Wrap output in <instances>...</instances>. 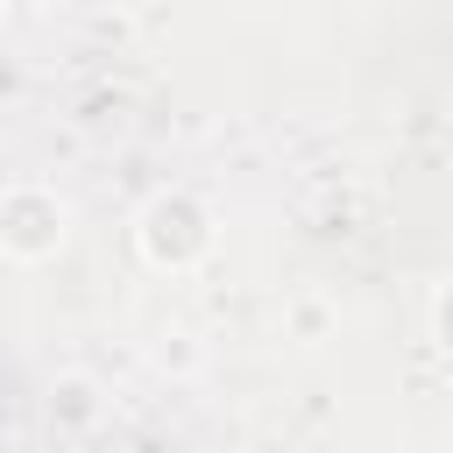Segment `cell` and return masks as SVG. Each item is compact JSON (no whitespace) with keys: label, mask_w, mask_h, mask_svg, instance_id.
I'll use <instances>...</instances> for the list:
<instances>
[{"label":"cell","mask_w":453,"mask_h":453,"mask_svg":"<svg viewBox=\"0 0 453 453\" xmlns=\"http://www.w3.org/2000/svg\"><path fill=\"white\" fill-rule=\"evenodd\" d=\"M333 297H319V290H304V297H290V311H283V326H290V340H304V347H319L326 333H333Z\"/></svg>","instance_id":"obj_4"},{"label":"cell","mask_w":453,"mask_h":453,"mask_svg":"<svg viewBox=\"0 0 453 453\" xmlns=\"http://www.w3.org/2000/svg\"><path fill=\"white\" fill-rule=\"evenodd\" d=\"M0 14H7V0H0Z\"/></svg>","instance_id":"obj_7"},{"label":"cell","mask_w":453,"mask_h":453,"mask_svg":"<svg viewBox=\"0 0 453 453\" xmlns=\"http://www.w3.org/2000/svg\"><path fill=\"white\" fill-rule=\"evenodd\" d=\"M71 234V212L50 184H7L0 191V255L14 262H50Z\"/></svg>","instance_id":"obj_2"},{"label":"cell","mask_w":453,"mask_h":453,"mask_svg":"<svg viewBox=\"0 0 453 453\" xmlns=\"http://www.w3.org/2000/svg\"><path fill=\"white\" fill-rule=\"evenodd\" d=\"M149 354H156L163 375H198V361H205V354H198V333H184V326H177V333H156Z\"/></svg>","instance_id":"obj_5"},{"label":"cell","mask_w":453,"mask_h":453,"mask_svg":"<svg viewBox=\"0 0 453 453\" xmlns=\"http://www.w3.org/2000/svg\"><path fill=\"white\" fill-rule=\"evenodd\" d=\"M99 382L92 375H57L50 382V425L57 432H85V425H99Z\"/></svg>","instance_id":"obj_3"},{"label":"cell","mask_w":453,"mask_h":453,"mask_svg":"<svg viewBox=\"0 0 453 453\" xmlns=\"http://www.w3.org/2000/svg\"><path fill=\"white\" fill-rule=\"evenodd\" d=\"M212 241H219L212 205H205V198H191V191H156V198L134 212V248H142V262H149V269L184 276V269H198V262L212 255Z\"/></svg>","instance_id":"obj_1"},{"label":"cell","mask_w":453,"mask_h":453,"mask_svg":"<svg viewBox=\"0 0 453 453\" xmlns=\"http://www.w3.org/2000/svg\"><path fill=\"white\" fill-rule=\"evenodd\" d=\"M432 340L453 354V276L439 283V297H432Z\"/></svg>","instance_id":"obj_6"}]
</instances>
